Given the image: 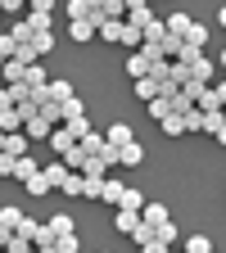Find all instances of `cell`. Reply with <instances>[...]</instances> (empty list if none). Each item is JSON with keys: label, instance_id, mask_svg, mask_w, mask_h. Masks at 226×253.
<instances>
[{"label": "cell", "instance_id": "6da1fadb", "mask_svg": "<svg viewBox=\"0 0 226 253\" xmlns=\"http://www.w3.org/2000/svg\"><path fill=\"white\" fill-rule=\"evenodd\" d=\"M222 95H226V90H222V82H208V86L199 90L195 109H199V113H222Z\"/></svg>", "mask_w": 226, "mask_h": 253}, {"label": "cell", "instance_id": "7a4b0ae2", "mask_svg": "<svg viewBox=\"0 0 226 253\" xmlns=\"http://www.w3.org/2000/svg\"><path fill=\"white\" fill-rule=\"evenodd\" d=\"M185 68H190V77H195V82H204V86H208V82L217 77V59H208V54H195V59L185 63Z\"/></svg>", "mask_w": 226, "mask_h": 253}, {"label": "cell", "instance_id": "3957f363", "mask_svg": "<svg viewBox=\"0 0 226 253\" xmlns=\"http://www.w3.org/2000/svg\"><path fill=\"white\" fill-rule=\"evenodd\" d=\"M23 221H27L23 208H14V204H9V208H0V235H18V231H23Z\"/></svg>", "mask_w": 226, "mask_h": 253}, {"label": "cell", "instance_id": "277c9868", "mask_svg": "<svg viewBox=\"0 0 226 253\" xmlns=\"http://www.w3.org/2000/svg\"><path fill=\"white\" fill-rule=\"evenodd\" d=\"M132 140H136V131H132L127 122H113L109 131H104V145H109V149H122V145H132Z\"/></svg>", "mask_w": 226, "mask_h": 253}, {"label": "cell", "instance_id": "5b68a950", "mask_svg": "<svg viewBox=\"0 0 226 253\" xmlns=\"http://www.w3.org/2000/svg\"><path fill=\"white\" fill-rule=\"evenodd\" d=\"M50 131H54V126H50L41 113H32V118L23 122V136H27V140H50Z\"/></svg>", "mask_w": 226, "mask_h": 253}, {"label": "cell", "instance_id": "8992f818", "mask_svg": "<svg viewBox=\"0 0 226 253\" xmlns=\"http://www.w3.org/2000/svg\"><path fill=\"white\" fill-rule=\"evenodd\" d=\"M140 221H145L149 231H158V226H163V221H172V217H168L163 204H145V208H140Z\"/></svg>", "mask_w": 226, "mask_h": 253}, {"label": "cell", "instance_id": "52a82bcc", "mask_svg": "<svg viewBox=\"0 0 226 253\" xmlns=\"http://www.w3.org/2000/svg\"><path fill=\"white\" fill-rule=\"evenodd\" d=\"M23 27H27V37H41V32H54V18L50 14H23Z\"/></svg>", "mask_w": 226, "mask_h": 253}, {"label": "cell", "instance_id": "ba28073f", "mask_svg": "<svg viewBox=\"0 0 226 253\" xmlns=\"http://www.w3.org/2000/svg\"><path fill=\"white\" fill-rule=\"evenodd\" d=\"M208 37H213V32H208L204 23H190V32H185V41H181V45H190V50H204V45H208Z\"/></svg>", "mask_w": 226, "mask_h": 253}, {"label": "cell", "instance_id": "9c48e42d", "mask_svg": "<svg viewBox=\"0 0 226 253\" xmlns=\"http://www.w3.org/2000/svg\"><path fill=\"white\" fill-rule=\"evenodd\" d=\"M32 149V140L23 136V131H14V136H5V149H0V154H9V158H23Z\"/></svg>", "mask_w": 226, "mask_h": 253}, {"label": "cell", "instance_id": "30bf717a", "mask_svg": "<svg viewBox=\"0 0 226 253\" xmlns=\"http://www.w3.org/2000/svg\"><path fill=\"white\" fill-rule=\"evenodd\" d=\"M63 131H68V140H82V136H90V118L82 113V118H68V122H59Z\"/></svg>", "mask_w": 226, "mask_h": 253}, {"label": "cell", "instance_id": "8fae6325", "mask_svg": "<svg viewBox=\"0 0 226 253\" xmlns=\"http://www.w3.org/2000/svg\"><path fill=\"white\" fill-rule=\"evenodd\" d=\"M100 199L118 208V204H122V181H113V176H104V181H100Z\"/></svg>", "mask_w": 226, "mask_h": 253}, {"label": "cell", "instance_id": "7c38bea8", "mask_svg": "<svg viewBox=\"0 0 226 253\" xmlns=\"http://www.w3.org/2000/svg\"><path fill=\"white\" fill-rule=\"evenodd\" d=\"M45 226H50V235H54V240H59V235H77V231H73V217H68V212H54V217L45 221Z\"/></svg>", "mask_w": 226, "mask_h": 253}, {"label": "cell", "instance_id": "4fadbf2b", "mask_svg": "<svg viewBox=\"0 0 226 253\" xmlns=\"http://www.w3.org/2000/svg\"><path fill=\"white\" fill-rule=\"evenodd\" d=\"M118 208H127V212H140V208H145V195H140L136 185H122V204H118Z\"/></svg>", "mask_w": 226, "mask_h": 253}, {"label": "cell", "instance_id": "5bb4252c", "mask_svg": "<svg viewBox=\"0 0 226 253\" xmlns=\"http://www.w3.org/2000/svg\"><path fill=\"white\" fill-rule=\"evenodd\" d=\"M127 77H132V82H145V77H149V63H145V54H140V50L127 59Z\"/></svg>", "mask_w": 226, "mask_h": 253}, {"label": "cell", "instance_id": "9a60e30c", "mask_svg": "<svg viewBox=\"0 0 226 253\" xmlns=\"http://www.w3.org/2000/svg\"><path fill=\"white\" fill-rule=\"evenodd\" d=\"M45 82H50V73L41 68V63H27V73H23V86H27V90H37V86H45Z\"/></svg>", "mask_w": 226, "mask_h": 253}, {"label": "cell", "instance_id": "2e32d148", "mask_svg": "<svg viewBox=\"0 0 226 253\" xmlns=\"http://www.w3.org/2000/svg\"><path fill=\"white\" fill-rule=\"evenodd\" d=\"M27 50L37 54V59H41V54H50V50H54V32H41V37H32V41H27Z\"/></svg>", "mask_w": 226, "mask_h": 253}, {"label": "cell", "instance_id": "e0dca14e", "mask_svg": "<svg viewBox=\"0 0 226 253\" xmlns=\"http://www.w3.org/2000/svg\"><path fill=\"white\" fill-rule=\"evenodd\" d=\"M73 145H77V140H68V131H63V126H54V131H50V149H54L59 158H63V154H68Z\"/></svg>", "mask_w": 226, "mask_h": 253}, {"label": "cell", "instance_id": "ac0fdd59", "mask_svg": "<svg viewBox=\"0 0 226 253\" xmlns=\"http://www.w3.org/2000/svg\"><path fill=\"white\" fill-rule=\"evenodd\" d=\"M204 131H208L213 140H222V136H226V118H222V113H204Z\"/></svg>", "mask_w": 226, "mask_h": 253}, {"label": "cell", "instance_id": "d6986e66", "mask_svg": "<svg viewBox=\"0 0 226 253\" xmlns=\"http://www.w3.org/2000/svg\"><path fill=\"white\" fill-rule=\"evenodd\" d=\"M41 176L50 181V190H59V185H63V176H68V168H63V163H59V158H54V163H50V168H41Z\"/></svg>", "mask_w": 226, "mask_h": 253}, {"label": "cell", "instance_id": "ffe728a7", "mask_svg": "<svg viewBox=\"0 0 226 253\" xmlns=\"http://www.w3.org/2000/svg\"><path fill=\"white\" fill-rule=\"evenodd\" d=\"M140 158H145V149H140L136 140H132V145H122V149H118V163H127V168H136V163H140Z\"/></svg>", "mask_w": 226, "mask_h": 253}, {"label": "cell", "instance_id": "44dd1931", "mask_svg": "<svg viewBox=\"0 0 226 253\" xmlns=\"http://www.w3.org/2000/svg\"><path fill=\"white\" fill-rule=\"evenodd\" d=\"M95 37H104V41H118V37H122V18H104L100 27H95Z\"/></svg>", "mask_w": 226, "mask_h": 253}, {"label": "cell", "instance_id": "7402d4cb", "mask_svg": "<svg viewBox=\"0 0 226 253\" xmlns=\"http://www.w3.org/2000/svg\"><path fill=\"white\" fill-rule=\"evenodd\" d=\"M37 172H41V168L32 163L27 154H23V158H14V181H27V176H37Z\"/></svg>", "mask_w": 226, "mask_h": 253}, {"label": "cell", "instance_id": "603a6c76", "mask_svg": "<svg viewBox=\"0 0 226 253\" xmlns=\"http://www.w3.org/2000/svg\"><path fill=\"white\" fill-rule=\"evenodd\" d=\"M140 221V212H127V208H118V217H113V226L122 231V235H132V226Z\"/></svg>", "mask_w": 226, "mask_h": 253}, {"label": "cell", "instance_id": "cb8c5ba5", "mask_svg": "<svg viewBox=\"0 0 226 253\" xmlns=\"http://www.w3.org/2000/svg\"><path fill=\"white\" fill-rule=\"evenodd\" d=\"M185 253H213V240L195 231V235H190V240H185Z\"/></svg>", "mask_w": 226, "mask_h": 253}, {"label": "cell", "instance_id": "d4e9b609", "mask_svg": "<svg viewBox=\"0 0 226 253\" xmlns=\"http://www.w3.org/2000/svg\"><path fill=\"white\" fill-rule=\"evenodd\" d=\"M158 126H163V136H185V122H181L177 113H168V118L158 122Z\"/></svg>", "mask_w": 226, "mask_h": 253}, {"label": "cell", "instance_id": "484cf974", "mask_svg": "<svg viewBox=\"0 0 226 253\" xmlns=\"http://www.w3.org/2000/svg\"><path fill=\"white\" fill-rule=\"evenodd\" d=\"M77 145H82V149H86V154L95 158V154H100V149H104V136H100V131H90V136H82Z\"/></svg>", "mask_w": 226, "mask_h": 253}, {"label": "cell", "instance_id": "4316f807", "mask_svg": "<svg viewBox=\"0 0 226 253\" xmlns=\"http://www.w3.org/2000/svg\"><path fill=\"white\" fill-rule=\"evenodd\" d=\"M5 253H32V244L23 240V235H5V244H0Z\"/></svg>", "mask_w": 226, "mask_h": 253}, {"label": "cell", "instance_id": "83f0119b", "mask_svg": "<svg viewBox=\"0 0 226 253\" xmlns=\"http://www.w3.org/2000/svg\"><path fill=\"white\" fill-rule=\"evenodd\" d=\"M118 45H127V50H140V32L122 23V37H118Z\"/></svg>", "mask_w": 226, "mask_h": 253}, {"label": "cell", "instance_id": "f1b7e54d", "mask_svg": "<svg viewBox=\"0 0 226 253\" xmlns=\"http://www.w3.org/2000/svg\"><path fill=\"white\" fill-rule=\"evenodd\" d=\"M23 185H27V195H50V181H45L41 172H37V176H27Z\"/></svg>", "mask_w": 226, "mask_h": 253}, {"label": "cell", "instance_id": "f546056e", "mask_svg": "<svg viewBox=\"0 0 226 253\" xmlns=\"http://www.w3.org/2000/svg\"><path fill=\"white\" fill-rule=\"evenodd\" d=\"M68 37H73V41H90L95 27H90V23H68Z\"/></svg>", "mask_w": 226, "mask_h": 253}, {"label": "cell", "instance_id": "4dcf8cb0", "mask_svg": "<svg viewBox=\"0 0 226 253\" xmlns=\"http://www.w3.org/2000/svg\"><path fill=\"white\" fill-rule=\"evenodd\" d=\"M136 95H140L145 104H154V100H158V86H154V82L145 77V82H136Z\"/></svg>", "mask_w": 226, "mask_h": 253}, {"label": "cell", "instance_id": "1f68e13d", "mask_svg": "<svg viewBox=\"0 0 226 253\" xmlns=\"http://www.w3.org/2000/svg\"><path fill=\"white\" fill-rule=\"evenodd\" d=\"M50 249H54V253H77L82 244H77V235H59V240H54Z\"/></svg>", "mask_w": 226, "mask_h": 253}, {"label": "cell", "instance_id": "d6a6232c", "mask_svg": "<svg viewBox=\"0 0 226 253\" xmlns=\"http://www.w3.org/2000/svg\"><path fill=\"white\" fill-rule=\"evenodd\" d=\"M132 240H136V244L145 249V244H154V231L145 226V221H136V226H132Z\"/></svg>", "mask_w": 226, "mask_h": 253}, {"label": "cell", "instance_id": "836d02e7", "mask_svg": "<svg viewBox=\"0 0 226 253\" xmlns=\"http://www.w3.org/2000/svg\"><path fill=\"white\" fill-rule=\"evenodd\" d=\"M82 185H86V181H82L77 172H68V176H63V185H59V190H63V195H82Z\"/></svg>", "mask_w": 226, "mask_h": 253}, {"label": "cell", "instance_id": "e575fe53", "mask_svg": "<svg viewBox=\"0 0 226 253\" xmlns=\"http://www.w3.org/2000/svg\"><path fill=\"white\" fill-rule=\"evenodd\" d=\"M181 122H185V131H204V113H199V109H190Z\"/></svg>", "mask_w": 226, "mask_h": 253}, {"label": "cell", "instance_id": "d590c367", "mask_svg": "<svg viewBox=\"0 0 226 253\" xmlns=\"http://www.w3.org/2000/svg\"><path fill=\"white\" fill-rule=\"evenodd\" d=\"M149 113H154V118H158V122H163V118H168V113H172V109H168V100H154V104H149Z\"/></svg>", "mask_w": 226, "mask_h": 253}, {"label": "cell", "instance_id": "8d00e7d4", "mask_svg": "<svg viewBox=\"0 0 226 253\" xmlns=\"http://www.w3.org/2000/svg\"><path fill=\"white\" fill-rule=\"evenodd\" d=\"M0 14H23V0H0Z\"/></svg>", "mask_w": 226, "mask_h": 253}, {"label": "cell", "instance_id": "74e56055", "mask_svg": "<svg viewBox=\"0 0 226 253\" xmlns=\"http://www.w3.org/2000/svg\"><path fill=\"white\" fill-rule=\"evenodd\" d=\"M140 253H172V249H168V244H158V240H154V244H145Z\"/></svg>", "mask_w": 226, "mask_h": 253}, {"label": "cell", "instance_id": "f35d334b", "mask_svg": "<svg viewBox=\"0 0 226 253\" xmlns=\"http://www.w3.org/2000/svg\"><path fill=\"white\" fill-rule=\"evenodd\" d=\"M0 149H5V136H0Z\"/></svg>", "mask_w": 226, "mask_h": 253}, {"label": "cell", "instance_id": "ab89813d", "mask_svg": "<svg viewBox=\"0 0 226 253\" xmlns=\"http://www.w3.org/2000/svg\"><path fill=\"white\" fill-rule=\"evenodd\" d=\"M0 68H5V59H0Z\"/></svg>", "mask_w": 226, "mask_h": 253}, {"label": "cell", "instance_id": "60d3db41", "mask_svg": "<svg viewBox=\"0 0 226 253\" xmlns=\"http://www.w3.org/2000/svg\"><path fill=\"white\" fill-rule=\"evenodd\" d=\"M213 253H217V249H213Z\"/></svg>", "mask_w": 226, "mask_h": 253}]
</instances>
